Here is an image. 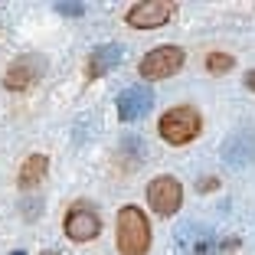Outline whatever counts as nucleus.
Returning <instances> with one entry per match:
<instances>
[{
  "instance_id": "obj_1",
  "label": "nucleus",
  "mask_w": 255,
  "mask_h": 255,
  "mask_svg": "<svg viewBox=\"0 0 255 255\" xmlns=\"http://www.w3.org/2000/svg\"><path fill=\"white\" fill-rule=\"evenodd\" d=\"M118 252L121 255H147L150 252V223L141 206H121L118 210Z\"/></svg>"
},
{
  "instance_id": "obj_2",
  "label": "nucleus",
  "mask_w": 255,
  "mask_h": 255,
  "mask_svg": "<svg viewBox=\"0 0 255 255\" xmlns=\"http://www.w3.org/2000/svg\"><path fill=\"white\" fill-rule=\"evenodd\" d=\"M157 131L167 144L173 147H183V144L196 141L203 131V118L193 105H177V108H167L164 118L157 121Z\"/></svg>"
},
{
  "instance_id": "obj_3",
  "label": "nucleus",
  "mask_w": 255,
  "mask_h": 255,
  "mask_svg": "<svg viewBox=\"0 0 255 255\" xmlns=\"http://www.w3.org/2000/svg\"><path fill=\"white\" fill-rule=\"evenodd\" d=\"M62 233H66V239H72V242H92V239L102 236V216H98V210L92 206V203L79 200V203H72V206L66 210Z\"/></svg>"
},
{
  "instance_id": "obj_4",
  "label": "nucleus",
  "mask_w": 255,
  "mask_h": 255,
  "mask_svg": "<svg viewBox=\"0 0 255 255\" xmlns=\"http://www.w3.org/2000/svg\"><path fill=\"white\" fill-rule=\"evenodd\" d=\"M147 203L157 216H177V210L183 206V187L177 177L160 173L147 183Z\"/></svg>"
},
{
  "instance_id": "obj_5",
  "label": "nucleus",
  "mask_w": 255,
  "mask_h": 255,
  "mask_svg": "<svg viewBox=\"0 0 255 255\" xmlns=\"http://www.w3.org/2000/svg\"><path fill=\"white\" fill-rule=\"evenodd\" d=\"M187 62V53H183L180 46H157V49H150L147 56L141 59V75L150 79V82H157V79H170L177 75Z\"/></svg>"
},
{
  "instance_id": "obj_6",
  "label": "nucleus",
  "mask_w": 255,
  "mask_h": 255,
  "mask_svg": "<svg viewBox=\"0 0 255 255\" xmlns=\"http://www.w3.org/2000/svg\"><path fill=\"white\" fill-rule=\"evenodd\" d=\"M173 10H177V3H170V0H144V3L128 7L125 23L134 30H157L173 16Z\"/></svg>"
},
{
  "instance_id": "obj_7",
  "label": "nucleus",
  "mask_w": 255,
  "mask_h": 255,
  "mask_svg": "<svg viewBox=\"0 0 255 255\" xmlns=\"http://www.w3.org/2000/svg\"><path fill=\"white\" fill-rule=\"evenodd\" d=\"M43 72H46V59L36 56V53H26V56L10 62L7 75H3V85H7L10 92H26L30 85H36L39 79H43Z\"/></svg>"
},
{
  "instance_id": "obj_8",
  "label": "nucleus",
  "mask_w": 255,
  "mask_h": 255,
  "mask_svg": "<svg viewBox=\"0 0 255 255\" xmlns=\"http://www.w3.org/2000/svg\"><path fill=\"white\" fill-rule=\"evenodd\" d=\"M118 118L121 121H137L144 118V115L154 108V95H150V89H141V85H131V89H125L118 95Z\"/></svg>"
},
{
  "instance_id": "obj_9",
  "label": "nucleus",
  "mask_w": 255,
  "mask_h": 255,
  "mask_svg": "<svg viewBox=\"0 0 255 255\" xmlns=\"http://www.w3.org/2000/svg\"><path fill=\"white\" fill-rule=\"evenodd\" d=\"M121 56H125V46H118V43H105V46H98V49H92L89 66H85V75H89V79L108 75L121 62Z\"/></svg>"
},
{
  "instance_id": "obj_10",
  "label": "nucleus",
  "mask_w": 255,
  "mask_h": 255,
  "mask_svg": "<svg viewBox=\"0 0 255 255\" xmlns=\"http://www.w3.org/2000/svg\"><path fill=\"white\" fill-rule=\"evenodd\" d=\"M177 242H180V249H187L190 255H210L213 252V233L210 229H203V226L196 223H187L177 233Z\"/></svg>"
},
{
  "instance_id": "obj_11",
  "label": "nucleus",
  "mask_w": 255,
  "mask_h": 255,
  "mask_svg": "<svg viewBox=\"0 0 255 255\" xmlns=\"http://www.w3.org/2000/svg\"><path fill=\"white\" fill-rule=\"evenodd\" d=\"M46 170H49V160L46 154H30V157L20 164V177H16V187L20 190H36L46 180Z\"/></svg>"
},
{
  "instance_id": "obj_12",
  "label": "nucleus",
  "mask_w": 255,
  "mask_h": 255,
  "mask_svg": "<svg viewBox=\"0 0 255 255\" xmlns=\"http://www.w3.org/2000/svg\"><path fill=\"white\" fill-rule=\"evenodd\" d=\"M236 66V59L229 53H210L206 56V69H210L213 75H223V72H229V69Z\"/></svg>"
},
{
  "instance_id": "obj_13",
  "label": "nucleus",
  "mask_w": 255,
  "mask_h": 255,
  "mask_svg": "<svg viewBox=\"0 0 255 255\" xmlns=\"http://www.w3.org/2000/svg\"><path fill=\"white\" fill-rule=\"evenodd\" d=\"M56 10H59V13H69V16H79L82 13V3H56Z\"/></svg>"
},
{
  "instance_id": "obj_14",
  "label": "nucleus",
  "mask_w": 255,
  "mask_h": 255,
  "mask_svg": "<svg viewBox=\"0 0 255 255\" xmlns=\"http://www.w3.org/2000/svg\"><path fill=\"white\" fill-rule=\"evenodd\" d=\"M219 187V180H216V177H206V180H200V183H196V190H200V193H210V190H216Z\"/></svg>"
},
{
  "instance_id": "obj_15",
  "label": "nucleus",
  "mask_w": 255,
  "mask_h": 255,
  "mask_svg": "<svg viewBox=\"0 0 255 255\" xmlns=\"http://www.w3.org/2000/svg\"><path fill=\"white\" fill-rule=\"evenodd\" d=\"M246 85H249V89H252V92H255V69H252V72H249V75H246Z\"/></svg>"
},
{
  "instance_id": "obj_16",
  "label": "nucleus",
  "mask_w": 255,
  "mask_h": 255,
  "mask_svg": "<svg viewBox=\"0 0 255 255\" xmlns=\"http://www.w3.org/2000/svg\"><path fill=\"white\" fill-rule=\"evenodd\" d=\"M13 255H26V252H13Z\"/></svg>"
},
{
  "instance_id": "obj_17",
  "label": "nucleus",
  "mask_w": 255,
  "mask_h": 255,
  "mask_svg": "<svg viewBox=\"0 0 255 255\" xmlns=\"http://www.w3.org/2000/svg\"><path fill=\"white\" fill-rule=\"evenodd\" d=\"M46 255H53V252H46Z\"/></svg>"
}]
</instances>
